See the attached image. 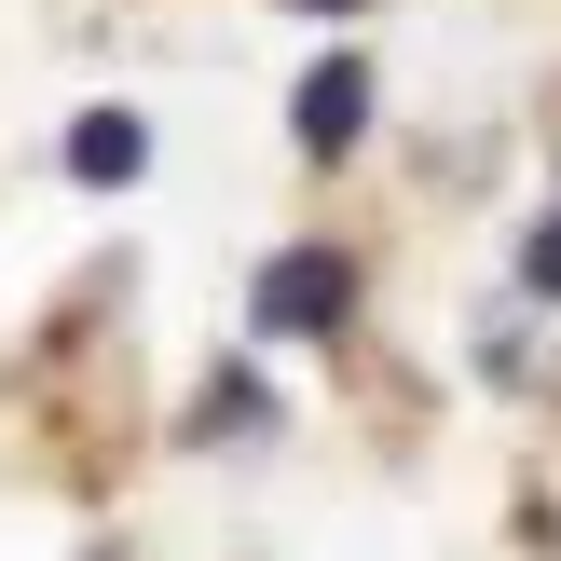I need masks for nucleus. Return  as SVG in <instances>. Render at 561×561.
Listing matches in <instances>:
<instances>
[{"mask_svg": "<svg viewBox=\"0 0 561 561\" xmlns=\"http://www.w3.org/2000/svg\"><path fill=\"white\" fill-rule=\"evenodd\" d=\"M137 164H151V124H137V110H82L69 124V179L82 192H124Z\"/></svg>", "mask_w": 561, "mask_h": 561, "instance_id": "f03ea898", "label": "nucleus"}, {"mask_svg": "<svg viewBox=\"0 0 561 561\" xmlns=\"http://www.w3.org/2000/svg\"><path fill=\"white\" fill-rule=\"evenodd\" d=\"M356 124H370V69L329 55V69L301 82V151H356Z\"/></svg>", "mask_w": 561, "mask_h": 561, "instance_id": "7ed1b4c3", "label": "nucleus"}, {"mask_svg": "<svg viewBox=\"0 0 561 561\" xmlns=\"http://www.w3.org/2000/svg\"><path fill=\"white\" fill-rule=\"evenodd\" d=\"M343 288H356V274L329 261V247H288V261L261 274V301H247V329H261V343H288V329L316 343V329H343Z\"/></svg>", "mask_w": 561, "mask_h": 561, "instance_id": "f257e3e1", "label": "nucleus"}, {"mask_svg": "<svg viewBox=\"0 0 561 561\" xmlns=\"http://www.w3.org/2000/svg\"><path fill=\"white\" fill-rule=\"evenodd\" d=\"M520 274H535V301H561V219H535V247H520Z\"/></svg>", "mask_w": 561, "mask_h": 561, "instance_id": "20e7f679", "label": "nucleus"}]
</instances>
